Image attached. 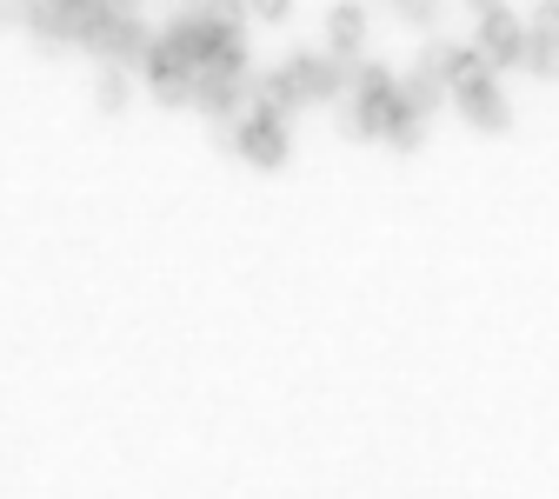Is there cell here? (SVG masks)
<instances>
[{"label": "cell", "mask_w": 559, "mask_h": 499, "mask_svg": "<svg viewBox=\"0 0 559 499\" xmlns=\"http://www.w3.org/2000/svg\"><path fill=\"white\" fill-rule=\"evenodd\" d=\"M539 21H552V27H559V0H546V8H539Z\"/></svg>", "instance_id": "13"}, {"label": "cell", "mask_w": 559, "mask_h": 499, "mask_svg": "<svg viewBox=\"0 0 559 499\" xmlns=\"http://www.w3.org/2000/svg\"><path fill=\"white\" fill-rule=\"evenodd\" d=\"M287 120H294V114H287V107H273V100L247 107V114H240V127H234L240 161H253V167H287V154H294Z\"/></svg>", "instance_id": "2"}, {"label": "cell", "mask_w": 559, "mask_h": 499, "mask_svg": "<svg viewBox=\"0 0 559 499\" xmlns=\"http://www.w3.org/2000/svg\"><path fill=\"white\" fill-rule=\"evenodd\" d=\"M100 8H120V14H133V0H100Z\"/></svg>", "instance_id": "15"}, {"label": "cell", "mask_w": 559, "mask_h": 499, "mask_svg": "<svg viewBox=\"0 0 559 499\" xmlns=\"http://www.w3.org/2000/svg\"><path fill=\"white\" fill-rule=\"evenodd\" d=\"M193 74H200V67H193L180 47H167V40L154 34L147 60H140V81L154 87V100H160V107H187V100H193Z\"/></svg>", "instance_id": "3"}, {"label": "cell", "mask_w": 559, "mask_h": 499, "mask_svg": "<svg viewBox=\"0 0 559 499\" xmlns=\"http://www.w3.org/2000/svg\"><path fill=\"white\" fill-rule=\"evenodd\" d=\"M453 107H460L473 127H507V114H513L493 67H486V74H473V81H460V87H453Z\"/></svg>", "instance_id": "5"}, {"label": "cell", "mask_w": 559, "mask_h": 499, "mask_svg": "<svg viewBox=\"0 0 559 499\" xmlns=\"http://www.w3.org/2000/svg\"><path fill=\"white\" fill-rule=\"evenodd\" d=\"M247 8H253V14H266V21H273V14H287V8H294V0H247Z\"/></svg>", "instance_id": "11"}, {"label": "cell", "mask_w": 559, "mask_h": 499, "mask_svg": "<svg viewBox=\"0 0 559 499\" xmlns=\"http://www.w3.org/2000/svg\"><path fill=\"white\" fill-rule=\"evenodd\" d=\"M367 47V8H354V0H340V8L326 14V54H360Z\"/></svg>", "instance_id": "7"}, {"label": "cell", "mask_w": 559, "mask_h": 499, "mask_svg": "<svg viewBox=\"0 0 559 499\" xmlns=\"http://www.w3.org/2000/svg\"><path fill=\"white\" fill-rule=\"evenodd\" d=\"M240 94H247V67H200L193 74V107H206V114H221V120H234L240 114Z\"/></svg>", "instance_id": "6"}, {"label": "cell", "mask_w": 559, "mask_h": 499, "mask_svg": "<svg viewBox=\"0 0 559 499\" xmlns=\"http://www.w3.org/2000/svg\"><path fill=\"white\" fill-rule=\"evenodd\" d=\"M466 8H473V14H486V8H500V0H466Z\"/></svg>", "instance_id": "14"}, {"label": "cell", "mask_w": 559, "mask_h": 499, "mask_svg": "<svg viewBox=\"0 0 559 499\" xmlns=\"http://www.w3.org/2000/svg\"><path fill=\"white\" fill-rule=\"evenodd\" d=\"M27 8H34V0H0V21H8V27H27Z\"/></svg>", "instance_id": "10"}, {"label": "cell", "mask_w": 559, "mask_h": 499, "mask_svg": "<svg viewBox=\"0 0 559 499\" xmlns=\"http://www.w3.org/2000/svg\"><path fill=\"white\" fill-rule=\"evenodd\" d=\"M94 100H100L107 114H120V107L133 100V67H114V60H107V67H100V81H94Z\"/></svg>", "instance_id": "9"}, {"label": "cell", "mask_w": 559, "mask_h": 499, "mask_svg": "<svg viewBox=\"0 0 559 499\" xmlns=\"http://www.w3.org/2000/svg\"><path fill=\"white\" fill-rule=\"evenodd\" d=\"M520 67H533V74H559V27L552 21H539V27H526V60Z\"/></svg>", "instance_id": "8"}, {"label": "cell", "mask_w": 559, "mask_h": 499, "mask_svg": "<svg viewBox=\"0 0 559 499\" xmlns=\"http://www.w3.org/2000/svg\"><path fill=\"white\" fill-rule=\"evenodd\" d=\"M400 8H406V21H427V14H433V0H400Z\"/></svg>", "instance_id": "12"}, {"label": "cell", "mask_w": 559, "mask_h": 499, "mask_svg": "<svg viewBox=\"0 0 559 499\" xmlns=\"http://www.w3.org/2000/svg\"><path fill=\"white\" fill-rule=\"evenodd\" d=\"M81 47L100 54V60H114V67H140L147 47H154V34L140 27L133 14H120V8H87L81 14Z\"/></svg>", "instance_id": "1"}, {"label": "cell", "mask_w": 559, "mask_h": 499, "mask_svg": "<svg viewBox=\"0 0 559 499\" xmlns=\"http://www.w3.org/2000/svg\"><path fill=\"white\" fill-rule=\"evenodd\" d=\"M473 47L486 54V67H493V74H500V67H520V60H526V27H520V14H507V0L479 14Z\"/></svg>", "instance_id": "4"}]
</instances>
